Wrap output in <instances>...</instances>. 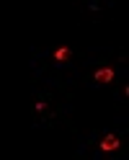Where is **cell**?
I'll return each instance as SVG.
<instances>
[{
	"mask_svg": "<svg viewBox=\"0 0 129 160\" xmlns=\"http://www.w3.org/2000/svg\"><path fill=\"white\" fill-rule=\"evenodd\" d=\"M52 59H54V65H70V59H72V49L70 47H59V49H54V54H52Z\"/></svg>",
	"mask_w": 129,
	"mask_h": 160,
	"instance_id": "obj_3",
	"label": "cell"
},
{
	"mask_svg": "<svg viewBox=\"0 0 129 160\" xmlns=\"http://www.w3.org/2000/svg\"><path fill=\"white\" fill-rule=\"evenodd\" d=\"M122 147V137L116 134H106L101 142H98V152H114V150Z\"/></svg>",
	"mask_w": 129,
	"mask_h": 160,
	"instance_id": "obj_2",
	"label": "cell"
},
{
	"mask_svg": "<svg viewBox=\"0 0 129 160\" xmlns=\"http://www.w3.org/2000/svg\"><path fill=\"white\" fill-rule=\"evenodd\" d=\"M116 80V70L114 67H98L93 78H91V85H111Z\"/></svg>",
	"mask_w": 129,
	"mask_h": 160,
	"instance_id": "obj_1",
	"label": "cell"
}]
</instances>
